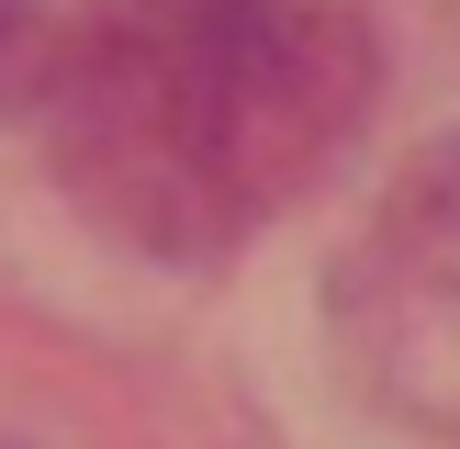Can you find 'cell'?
Segmentation results:
<instances>
[{
  "instance_id": "7a4b0ae2",
  "label": "cell",
  "mask_w": 460,
  "mask_h": 449,
  "mask_svg": "<svg viewBox=\"0 0 460 449\" xmlns=\"http://www.w3.org/2000/svg\"><path fill=\"white\" fill-rule=\"evenodd\" d=\"M337 326L394 416L460 438V135L382 191L371 247L337 269Z\"/></svg>"
},
{
  "instance_id": "3957f363",
  "label": "cell",
  "mask_w": 460,
  "mask_h": 449,
  "mask_svg": "<svg viewBox=\"0 0 460 449\" xmlns=\"http://www.w3.org/2000/svg\"><path fill=\"white\" fill-rule=\"evenodd\" d=\"M45 90H57V12L45 0H0V124H22Z\"/></svg>"
},
{
  "instance_id": "6da1fadb",
  "label": "cell",
  "mask_w": 460,
  "mask_h": 449,
  "mask_svg": "<svg viewBox=\"0 0 460 449\" xmlns=\"http://www.w3.org/2000/svg\"><path fill=\"white\" fill-rule=\"evenodd\" d=\"M67 180L146 247L259 224L371 101V34L337 0H102L57 45Z\"/></svg>"
}]
</instances>
